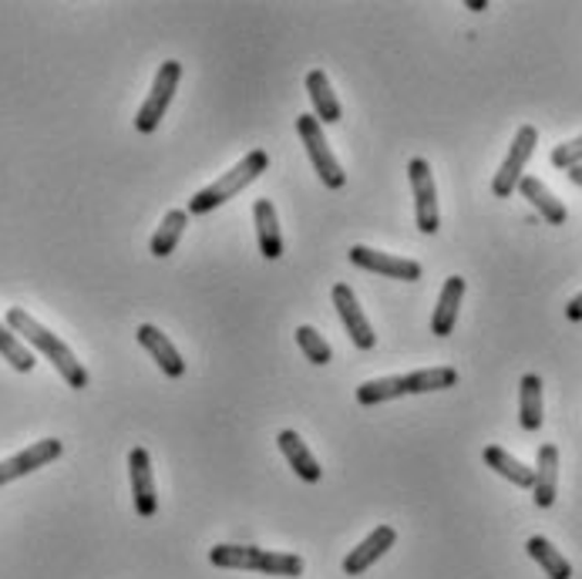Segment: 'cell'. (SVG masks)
I'll return each mask as SVG.
<instances>
[{"instance_id":"obj_1","label":"cell","mask_w":582,"mask_h":579,"mask_svg":"<svg viewBox=\"0 0 582 579\" xmlns=\"http://www.w3.org/2000/svg\"><path fill=\"white\" fill-rule=\"evenodd\" d=\"M8 327H11L17 337H24L38 354H45V357L54 364V370H58L61 378L72 385L75 391L88 388V370H85V364L75 357V351L67 348L58 333H51L45 324L34 320V317L24 311V306H11V311H8Z\"/></svg>"},{"instance_id":"obj_2","label":"cell","mask_w":582,"mask_h":579,"mask_svg":"<svg viewBox=\"0 0 582 579\" xmlns=\"http://www.w3.org/2000/svg\"><path fill=\"white\" fill-rule=\"evenodd\" d=\"M269 168V155L263 152V149H253V152H246L243 159H239L229 173L223 176V179H216L213 186H205V189H199L192 199H189V210L186 213H192V216H205V213H213V210H219L223 202H229L232 196H239L246 186H253L263 173Z\"/></svg>"},{"instance_id":"obj_3","label":"cell","mask_w":582,"mask_h":579,"mask_svg":"<svg viewBox=\"0 0 582 579\" xmlns=\"http://www.w3.org/2000/svg\"><path fill=\"white\" fill-rule=\"evenodd\" d=\"M210 563L219 569H246V572H263V576H287V579H296L306 569V563L296 553H273V550H260V546H229V542H219V546L210 550Z\"/></svg>"},{"instance_id":"obj_4","label":"cell","mask_w":582,"mask_h":579,"mask_svg":"<svg viewBox=\"0 0 582 579\" xmlns=\"http://www.w3.org/2000/svg\"><path fill=\"white\" fill-rule=\"evenodd\" d=\"M179 81H182V64L179 61H162L159 75L152 81V91L146 98V105L139 109V115H135V128H139L142 135L155 131L168 112V105H173V98L179 91Z\"/></svg>"},{"instance_id":"obj_5","label":"cell","mask_w":582,"mask_h":579,"mask_svg":"<svg viewBox=\"0 0 582 579\" xmlns=\"http://www.w3.org/2000/svg\"><path fill=\"white\" fill-rule=\"evenodd\" d=\"M296 131H300L303 149H306V155H311L314 173L320 176V182H324L327 189H344L347 173H344V168H340L337 155L330 152V146H327V139H324L320 122H317L314 115H300V118H296Z\"/></svg>"},{"instance_id":"obj_6","label":"cell","mask_w":582,"mask_h":579,"mask_svg":"<svg viewBox=\"0 0 582 579\" xmlns=\"http://www.w3.org/2000/svg\"><path fill=\"white\" fill-rule=\"evenodd\" d=\"M535 146H539V128H535V125H522V128L516 131V139H511V149H508L502 168H498L495 179H492V192H495L498 199H508L511 192L519 189V182H522V176H526V165H529Z\"/></svg>"},{"instance_id":"obj_7","label":"cell","mask_w":582,"mask_h":579,"mask_svg":"<svg viewBox=\"0 0 582 579\" xmlns=\"http://www.w3.org/2000/svg\"><path fill=\"white\" fill-rule=\"evenodd\" d=\"M407 179H410V189H415V219H418V229L425 236H434L438 226H441V213H438V189H434L431 165L425 159H410L407 162Z\"/></svg>"},{"instance_id":"obj_8","label":"cell","mask_w":582,"mask_h":579,"mask_svg":"<svg viewBox=\"0 0 582 579\" xmlns=\"http://www.w3.org/2000/svg\"><path fill=\"white\" fill-rule=\"evenodd\" d=\"M61 455H64V445H61L58 438L34 441V445H27L24 452H17V455H11V458L0 462V489L11 486L14 479H24V475H30V471H38V468L58 462Z\"/></svg>"},{"instance_id":"obj_9","label":"cell","mask_w":582,"mask_h":579,"mask_svg":"<svg viewBox=\"0 0 582 579\" xmlns=\"http://www.w3.org/2000/svg\"><path fill=\"white\" fill-rule=\"evenodd\" d=\"M351 263L367 269V274H381V277L404 280V284L421 280V263L418 260L381 253V250H370V247H351Z\"/></svg>"},{"instance_id":"obj_10","label":"cell","mask_w":582,"mask_h":579,"mask_svg":"<svg viewBox=\"0 0 582 579\" xmlns=\"http://www.w3.org/2000/svg\"><path fill=\"white\" fill-rule=\"evenodd\" d=\"M128 482H131L135 513H139L142 519H152L159 513V495H155L152 455L146 449H131V455H128Z\"/></svg>"},{"instance_id":"obj_11","label":"cell","mask_w":582,"mask_h":579,"mask_svg":"<svg viewBox=\"0 0 582 579\" xmlns=\"http://www.w3.org/2000/svg\"><path fill=\"white\" fill-rule=\"evenodd\" d=\"M330 297H333V306H337V314H340V324L347 327V333H351V340H354V348L370 351L374 344H378V333H374L367 314L360 311V303H357L354 290H351L347 284H337V287L330 290Z\"/></svg>"},{"instance_id":"obj_12","label":"cell","mask_w":582,"mask_h":579,"mask_svg":"<svg viewBox=\"0 0 582 579\" xmlns=\"http://www.w3.org/2000/svg\"><path fill=\"white\" fill-rule=\"evenodd\" d=\"M139 344L152 354V361L159 364V370L165 374V378H173V381H179L182 374H186V361H182V354H179V348L168 340V333H162L155 324H142L139 327Z\"/></svg>"},{"instance_id":"obj_13","label":"cell","mask_w":582,"mask_h":579,"mask_svg":"<svg viewBox=\"0 0 582 579\" xmlns=\"http://www.w3.org/2000/svg\"><path fill=\"white\" fill-rule=\"evenodd\" d=\"M394 542H397V532H394V526H378L374 529L357 550H351L347 553V559H344V572L347 576H360V572H367L374 563H378L388 550H394Z\"/></svg>"},{"instance_id":"obj_14","label":"cell","mask_w":582,"mask_h":579,"mask_svg":"<svg viewBox=\"0 0 582 579\" xmlns=\"http://www.w3.org/2000/svg\"><path fill=\"white\" fill-rule=\"evenodd\" d=\"M535 482H532V499L539 508H553L556 492H559V449L556 445H542L535 458Z\"/></svg>"},{"instance_id":"obj_15","label":"cell","mask_w":582,"mask_h":579,"mask_svg":"<svg viewBox=\"0 0 582 579\" xmlns=\"http://www.w3.org/2000/svg\"><path fill=\"white\" fill-rule=\"evenodd\" d=\"M253 219H256L260 253H263L266 260H280V256H283V232H280L277 206H273L269 199H256V202H253Z\"/></svg>"},{"instance_id":"obj_16","label":"cell","mask_w":582,"mask_h":579,"mask_svg":"<svg viewBox=\"0 0 582 579\" xmlns=\"http://www.w3.org/2000/svg\"><path fill=\"white\" fill-rule=\"evenodd\" d=\"M277 445H280V452L287 455V462H290V468L300 475L303 482H320V475H324V468H320V462L314 458V452H311V445L296 435V431H290V428H283L280 435H277Z\"/></svg>"},{"instance_id":"obj_17","label":"cell","mask_w":582,"mask_h":579,"mask_svg":"<svg viewBox=\"0 0 582 579\" xmlns=\"http://www.w3.org/2000/svg\"><path fill=\"white\" fill-rule=\"evenodd\" d=\"M461 297H465V277H448V280H444L438 306H434V314H431V333L434 337H448L455 330Z\"/></svg>"},{"instance_id":"obj_18","label":"cell","mask_w":582,"mask_h":579,"mask_svg":"<svg viewBox=\"0 0 582 579\" xmlns=\"http://www.w3.org/2000/svg\"><path fill=\"white\" fill-rule=\"evenodd\" d=\"M519 192L532 202V206L539 210V216L549 223V226H562L566 219H569V213H566V206H562V199L545 186L542 179H535V176H522V182H519Z\"/></svg>"},{"instance_id":"obj_19","label":"cell","mask_w":582,"mask_h":579,"mask_svg":"<svg viewBox=\"0 0 582 579\" xmlns=\"http://www.w3.org/2000/svg\"><path fill=\"white\" fill-rule=\"evenodd\" d=\"M306 95H311V101H314V118L317 122L330 125V122L344 118V109H340V101L330 88V78H327V72H320V67L306 75Z\"/></svg>"},{"instance_id":"obj_20","label":"cell","mask_w":582,"mask_h":579,"mask_svg":"<svg viewBox=\"0 0 582 579\" xmlns=\"http://www.w3.org/2000/svg\"><path fill=\"white\" fill-rule=\"evenodd\" d=\"M482 458H485V465L492 468V471H498L502 479H508L511 486H519V489H532V482H535V471L526 465V462H519L516 455H508L505 449H498V445H489L485 452H482Z\"/></svg>"},{"instance_id":"obj_21","label":"cell","mask_w":582,"mask_h":579,"mask_svg":"<svg viewBox=\"0 0 582 579\" xmlns=\"http://www.w3.org/2000/svg\"><path fill=\"white\" fill-rule=\"evenodd\" d=\"M401 381H404V394H431V391L455 388L458 370L455 367H425V370L401 374Z\"/></svg>"},{"instance_id":"obj_22","label":"cell","mask_w":582,"mask_h":579,"mask_svg":"<svg viewBox=\"0 0 582 579\" xmlns=\"http://www.w3.org/2000/svg\"><path fill=\"white\" fill-rule=\"evenodd\" d=\"M526 553L545 569V576H549V579H572L569 559H566L545 536H532V539L526 542Z\"/></svg>"},{"instance_id":"obj_23","label":"cell","mask_w":582,"mask_h":579,"mask_svg":"<svg viewBox=\"0 0 582 579\" xmlns=\"http://www.w3.org/2000/svg\"><path fill=\"white\" fill-rule=\"evenodd\" d=\"M186 226H189V213H186V210H168V213L162 216L155 236H152V256L162 260V256L173 253V250L179 247V240H182Z\"/></svg>"},{"instance_id":"obj_24","label":"cell","mask_w":582,"mask_h":579,"mask_svg":"<svg viewBox=\"0 0 582 579\" xmlns=\"http://www.w3.org/2000/svg\"><path fill=\"white\" fill-rule=\"evenodd\" d=\"M519 421L526 431L542 428V381L539 374H526L519 385Z\"/></svg>"},{"instance_id":"obj_25","label":"cell","mask_w":582,"mask_h":579,"mask_svg":"<svg viewBox=\"0 0 582 579\" xmlns=\"http://www.w3.org/2000/svg\"><path fill=\"white\" fill-rule=\"evenodd\" d=\"M0 357H4L17 374H30L34 370V351H27L24 344H21V337L8 327V324H0Z\"/></svg>"},{"instance_id":"obj_26","label":"cell","mask_w":582,"mask_h":579,"mask_svg":"<svg viewBox=\"0 0 582 579\" xmlns=\"http://www.w3.org/2000/svg\"><path fill=\"white\" fill-rule=\"evenodd\" d=\"M394 398H404V381H401V374L394 378H378V381H364L360 388H357V401L364 404V407H370V404H384V401H394Z\"/></svg>"},{"instance_id":"obj_27","label":"cell","mask_w":582,"mask_h":579,"mask_svg":"<svg viewBox=\"0 0 582 579\" xmlns=\"http://www.w3.org/2000/svg\"><path fill=\"white\" fill-rule=\"evenodd\" d=\"M296 344L306 354V361H314V364H330L333 361V348L327 344V340L311 324L296 327Z\"/></svg>"},{"instance_id":"obj_28","label":"cell","mask_w":582,"mask_h":579,"mask_svg":"<svg viewBox=\"0 0 582 579\" xmlns=\"http://www.w3.org/2000/svg\"><path fill=\"white\" fill-rule=\"evenodd\" d=\"M549 162L556 165V168H575V165H582V135L579 139H572V142H562V146H556L553 149V155H549Z\"/></svg>"},{"instance_id":"obj_29","label":"cell","mask_w":582,"mask_h":579,"mask_svg":"<svg viewBox=\"0 0 582 579\" xmlns=\"http://www.w3.org/2000/svg\"><path fill=\"white\" fill-rule=\"evenodd\" d=\"M566 317H569V320H575V324L582 320V293H575V297L569 300V306H566Z\"/></svg>"},{"instance_id":"obj_30","label":"cell","mask_w":582,"mask_h":579,"mask_svg":"<svg viewBox=\"0 0 582 579\" xmlns=\"http://www.w3.org/2000/svg\"><path fill=\"white\" fill-rule=\"evenodd\" d=\"M569 182L582 189V165H575V168H569Z\"/></svg>"},{"instance_id":"obj_31","label":"cell","mask_w":582,"mask_h":579,"mask_svg":"<svg viewBox=\"0 0 582 579\" xmlns=\"http://www.w3.org/2000/svg\"><path fill=\"white\" fill-rule=\"evenodd\" d=\"M489 4H485V0H468V11H485Z\"/></svg>"}]
</instances>
